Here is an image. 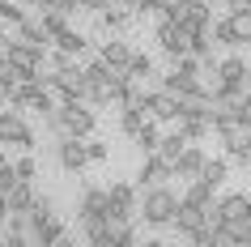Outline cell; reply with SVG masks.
I'll use <instances>...</instances> for the list:
<instances>
[{"label": "cell", "instance_id": "1", "mask_svg": "<svg viewBox=\"0 0 251 247\" xmlns=\"http://www.w3.org/2000/svg\"><path fill=\"white\" fill-rule=\"evenodd\" d=\"M213 132L222 137L226 158H230V162H243V166L251 162V111H247L243 98L230 103V107H217V115H213Z\"/></svg>", "mask_w": 251, "mask_h": 247}, {"label": "cell", "instance_id": "2", "mask_svg": "<svg viewBox=\"0 0 251 247\" xmlns=\"http://www.w3.org/2000/svg\"><path fill=\"white\" fill-rule=\"evenodd\" d=\"M175 213H179V196L166 183L145 188V196H141V218H145V226H175Z\"/></svg>", "mask_w": 251, "mask_h": 247}, {"label": "cell", "instance_id": "3", "mask_svg": "<svg viewBox=\"0 0 251 247\" xmlns=\"http://www.w3.org/2000/svg\"><path fill=\"white\" fill-rule=\"evenodd\" d=\"M106 192H111V205H106V218L115 221V226H124V221L141 218V200H136V188H132V183H111Z\"/></svg>", "mask_w": 251, "mask_h": 247}, {"label": "cell", "instance_id": "4", "mask_svg": "<svg viewBox=\"0 0 251 247\" xmlns=\"http://www.w3.org/2000/svg\"><path fill=\"white\" fill-rule=\"evenodd\" d=\"M153 39H158V47L171 55V60H179V55L192 52V34H187V26H183V22H175V17H162V26H158Z\"/></svg>", "mask_w": 251, "mask_h": 247}, {"label": "cell", "instance_id": "5", "mask_svg": "<svg viewBox=\"0 0 251 247\" xmlns=\"http://www.w3.org/2000/svg\"><path fill=\"white\" fill-rule=\"evenodd\" d=\"M94 124L98 119L85 103H60V137H90Z\"/></svg>", "mask_w": 251, "mask_h": 247}, {"label": "cell", "instance_id": "6", "mask_svg": "<svg viewBox=\"0 0 251 247\" xmlns=\"http://www.w3.org/2000/svg\"><path fill=\"white\" fill-rule=\"evenodd\" d=\"M0 145H17V149H34V128L17 111H0Z\"/></svg>", "mask_w": 251, "mask_h": 247}, {"label": "cell", "instance_id": "7", "mask_svg": "<svg viewBox=\"0 0 251 247\" xmlns=\"http://www.w3.org/2000/svg\"><path fill=\"white\" fill-rule=\"evenodd\" d=\"M145 107H149V115H153V119H162V124H175V119L183 115V98H179L175 90H166V85L149 94V98H145Z\"/></svg>", "mask_w": 251, "mask_h": 247}, {"label": "cell", "instance_id": "8", "mask_svg": "<svg viewBox=\"0 0 251 247\" xmlns=\"http://www.w3.org/2000/svg\"><path fill=\"white\" fill-rule=\"evenodd\" d=\"M136 179H141V188H158V183L175 179V162L153 149V154H145V162H141V170H136Z\"/></svg>", "mask_w": 251, "mask_h": 247}, {"label": "cell", "instance_id": "9", "mask_svg": "<svg viewBox=\"0 0 251 247\" xmlns=\"http://www.w3.org/2000/svg\"><path fill=\"white\" fill-rule=\"evenodd\" d=\"M175 22H183L192 39H196V34H209L213 30V0H187L183 17H175Z\"/></svg>", "mask_w": 251, "mask_h": 247}, {"label": "cell", "instance_id": "10", "mask_svg": "<svg viewBox=\"0 0 251 247\" xmlns=\"http://www.w3.org/2000/svg\"><path fill=\"white\" fill-rule=\"evenodd\" d=\"M60 166L68 175H81L90 166V149H85V137H60Z\"/></svg>", "mask_w": 251, "mask_h": 247}, {"label": "cell", "instance_id": "11", "mask_svg": "<svg viewBox=\"0 0 251 247\" xmlns=\"http://www.w3.org/2000/svg\"><path fill=\"white\" fill-rule=\"evenodd\" d=\"M200 226H209V205H196V200H179V213H175V230L192 239Z\"/></svg>", "mask_w": 251, "mask_h": 247}, {"label": "cell", "instance_id": "12", "mask_svg": "<svg viewBox=\"0 0 251 247\" xmlns=\"http://www.w3.org/2000/svg\"><path fill=\"white\" fill-rule=\"evenodd\" d=\"M162 85H166V90H175L179 98H200V94H209V85L200 81V73H179V68H171Z\"/></svg>", "mask_w": 251, "mask_h": 247}, {"label": "cell", "instance_id": "13", "mask_svg": "<svg viewBox=\"0 0 251 247\" xmlns=\"http://www.w3.org/2000/svg\"><path fill=\"white\" fill-rule=\"evenodd\" d=\"M204 162H209V154H204L196 141H187V149L175 158V175H179V179H196L200 170H204Z\"/></svg>", "mask_w": 251, "mask_h": 247}, {"label": "cell", "instance_id": "14", "mask_svg": "<svg viewBox=\"0 0 251 247\" xmlns=\"http://www.w3.org/2000/svg\"><path fill=\"white\" fill-rule=\"evenodd\" d=\"M81 230H85V239H90L94 247H115V221L111 218H81Z\"/></svg>", "mask_w": 251, "mask_h": 247}, {"label": "cell", "instance_id": "15", "mask_svg": "<svg viewBox=\"0 0 251 247\" xmlns=\"http://www.w3.org/2000/svg\"><path fill=\"white\" fill-rule=\"evenodd\" d=\"M98 55H102L106 64L115 68V73H124V77H128V64H132V47H128V43H119V39H106L102 47H98Z\"/></svg>", "mask_w": 251, "mask_h": 247}, {"label": "cell", "instance_id": "16", "mask_svg": "<svg viewBox=\"0 0 251 247\" xmlns=\"http://www.w3.org/2000/svg\"><path fill=\"white\" fill-rule=\"evenodd\" d=\"M145 119H153L145 103H124V115H119V128H124V137H136V132L145 128Z\"/></svg>", "mask_w": 251, "mask_h": 247}, {"label": "cell", "instance_id": "17", "mask_svg": "<svg viewBox=\"0 0 251 247\" xmlns=\"http://www.w3.org/2000/svg\"><path fill=\"white\" fill-rule=\"evenodd\" d=\"M106 205H111V192H106V188H85L77 213H81V218H98V213L106 218Z\"/></svg>", "mask_w": 251, "mask_h": 247}, {"label": "cell", "instance_id": "18", "mask_svg": "<svg viewBox=\"0 0 251 247\" xmlns=\"http://www.w3.org/2000/svg\"><path fill=\"white\" fill-rule=\"evenodd\" d=\"M175 124H179V132H183L187 141H204V137L213 132V119H209V115H196V111H187V115H179Z\"/></svg>", "mask_w": 251, "mask_h": 247}, {"label": "cell", "instance_id": "19", "mask_svg": "<svg viewBox=\"0 0 251 247\" xmlns=\"http://www.w3.org/2000/svg\"><path fill=\"white\" fill-rule=\"evenodd\" d=\"M217 243H251V213L230 218L222 230H217Z\"/></svg>", "mask_w": 251, "mask_h": 247}, {"label": "cell", "instance_id": "20", "mask_svg": "<svg viewBox=\"0 0 251 247\" xmlns=\"http://www.w3.org/2000/svg\"><path fill=\"white\" fill-rule=\"evenodd\" d=\"M51 47H60V52H68V55H81L85 47H90V39L81 34V30H73V26H64L60 34L51 39Z\"/></svg>", "mask_w": 251, "mask_h": 247}, {"label": "cell", "instance_id": "21", "mask_svg": "<svg viewBox=\"0 0 251 247\" xmlns=\"http://www.w3.org/2000/svg\"><path fill=\"white\" fill-rule=\"evenodd\" d=\"M217 209H222V218H243V213H251V196L247 192H226L222 200H217Z\"/></svg>", "mask_w": 251, "mask_h": 247}, {"label": "cell", "instance_id": "22", "mask_svg": "<svg viewBox=\"0 0 251 247\" xmlns=\"http://www.w3.org/2000/svg\"><path fill=\"white\" fill-rule=\"evenodd\" d=\"M226 175H230V158H209V162H204V170H200L196 179L213 183V188H222V183H226Z\"/></svg>", "mask_w": 251, "mask_h": 247}, {"label": "cell", "instance_id": "23", "mask_svg": "<svg viewBox=\"0 0 251 247\" xmlns=\"http://www.w3.org/2000/svg\"><path fill=\"white\" fill-rule=\"evenodd\" d=\"M187 0H141V13H162V17H183Z\"/></svg>", "mask_w": 251, "mask_h": 247}, {"label": "cell", "instance_id": "24", "mask_svg": "<svg viewBox=\"0 0 251 247\" xmlns=\"http://www.w3.org/2000/svg\"><path fill=\"white\" fill-rule=\"evenodd\" d=\"M132 13H136V9H128V4H106V9H102V30H124Z\"/></svg>", "mask_w": 251, "mask_h": 247}, {"label": "cell", "instance_id": "25", "mask_svg": "<svg viewBox=\"0 0 251 247\" xmlns=\"http://www.w3.org/2000/svg\"><path fill=\"white\" fill-rule=\"evenodd\" d=\"M226 17H230V30H234L238 47L251 43V9H234V13H226Z\"/></svg>", "mask_w": 251, "mask_h": 247}, {"label": "cell", "instance_id": "26", "mask_svg": "<svg viewBox=\"0 0 251 247\" xmlns=\"http://www.w3.org/2000/svg\"><path fill=\"white\" fill-rule=\"evenodd\" d=\"M158 124H162V119H145V128H141V132H136V137H132V141L141 145L145 154H153V149H158V145H162V132H158Z\"/></svg>", "mask_w": 251, "mask_h": 247}, {"label": "cell", "instance_id": "27", "mask_svg": "<svg viewBox=\"0 0 251 247\" xmlns=\"http://www.w3.org/2000/svg\"><path fill=\"white\" fill-rule=\"evenodd\" d=\"M183 149H187V137H183L179 128H175V132H166V137H162V145H158V154H162V158H171V162H175L179 154H183Z\"/></svg>", "mask_w": 251, "mask_h": 247}, {"label": "cell", "instance_id": "28", "mask_svg": "<svg viewBox=\"0 0 251 247\" xmlns=\"http://www.w3.org/2000/svg\"><path fill=\"white\" fill-rule=\"evenodd\" d=\"M213 183H204V179H192L187 183V192H183V200H196V205H213Z\"/></svg>", "mask_w": 251, "mask_h": 247}, {"label": "cell", "instance_id": "29", "mask_svg": "<svg viewBox=\"0 0 251 247\" xmlns=\"http://www.w3.org/2000/svg\"><path fill=\"white\" fill-rule=\"evenodd\" d=\"M213 39L222 43V47H238L234 30H230V17H222V22H213Z\"/></svg>", "mask_w": 251, "mask_h": 247}, {"label": "cell", "instance_id": "30", "mask_svg": "<svg viewBox=\"0 0 251 247\" xmlns=\"http://www.w3.org/2000/svg\"><path fill=\"white\" fill-rule=\"evenodd\" d=\"M149 73H153V60L136 52V55H132V64H128V77H132V81H141V77H149Z\"/></svg>", "mask_w": 251, "mask_h": 247}, {"label": "cell", "instance_id": "31", "mask_svg": "<svg viewBox=\"0 0 251 247\" xmlns=\"http://www.w3.org/2000/svg\"><path fill=\"white\" fill-rule=\"evenodd\" d=\"M13 166H17V179H34V175H39V162L30 158V149H26V154H22V158H17Z\"/></svg>", "mask_w": 251, "mask_h": 247}, {"label": "cell", "instance_id": "32", "mask_svg": "<svg viewBox=\"0 0 251 247\" xmlns=\"http://www.w3.org/2000/svg\"><path fill=\"white\" fill-rule=\"evenodd\" d=\"M47 64H51V73H60V68H68V64H77V55H68V52H47Z\"/></svg>", "mask_w": 251, "mask_h": 247}, {"label": "cell", "instance_id": "33", "mask_svg": "<svg viewBox=\"0 0 251 247\" xmlns=\"http://www.w3.org/2000/svg\"><path fill=\"white\" fill-rule=\"evenodd\" d=\"M132 243H136V230H132V221L115 226V247H132Z\"/></svg>", "mask_w": 251, "mask_h": 247}, {"label": "cell", "instance_id": "34", "mask_svg": "<svg viewBox=\"0 0 251 247\" xmlns=\"http://www.w3.org/2000/svg\"><path fill=\"white\" fill-rule=\"evenodd\" d=\"M13 183H17V166H13V162H9V158H4V162H0V188L9 192Z\"/></svg>", "mask_w": 251, "mask_h": 247}, {"label": "cell", "instance_id": "35", "mask_svg": "<svg viewBox=\"0 0 251 247\" xmlns=\"http://www.w3.org/2000/svg\"><path fill=\"white\" fill-rule=\"evenodd\" d=\"M85 149H90V162H106V154H111L102 141H90V137H85Z\"/></svg>", "mask_w": 251, "mask_h": 247}, {"label": "cell", "instance_id": "36", "mask_svg": "<svg viewBox=\"0 0 251 247\" xmlns=\"http://www.w3.org/2000/svg\"><path fill=\"white\" fill-rule=\"evenodd\" d=\"M9 213H13V205H9V192L0 188V221H9Z\"/></svg>", "mask_w": 251, "mask_h": 247}, {"label": "cell", "instance_id": "37", "mask_svg": "<svg viewBox=\"0 0 251 247\" xmlns=\"http://www.w3.org/2000/svg\"><path fill=\"white\" fill-rule=\"evenodd\" d=\"M115 4H128V9H136V13H141V0H115Z\"/></svg>", "mask_w": 251, "mask_h": 247}, {"label": "cell", "instance_id": "38", "mask_svg": "<svg viewBox=\"0 0 251 247\" xmlns=\"http://www.w3.org/2000/svg\"><path fill=\"white\" fill-rule=\"evenodd\" d=\"M243 103H247V111H251V90H247V98H243Z\"/></svg>", "mask_w": 251, "mask_h": 247}, {"label": "cell", "instance_id": "39", "mask_svg": "<svg viewBox=\"0 0 251 247\" xmlns=\"http://www.w3.org/2000/svg\"><path fill=\"white\" fill-rule=\"evenodd\" d=\"M0 243H4V234H0Z\"/></svg>", "mask_w": 251, "mask_h": 247}, {"label": "cell", "instance_id": "40", "mask_svg": "<svg viewBox=\"0 0 251 247\" xmlns=\"http://www.w3.org/2000/svg\"><path fill=\"white\" fill-rule=\"evenodd\" d=\"M0 162H4V154H0Z\"/></svg>", "mask_w": 251, "mask_h": 247}]
</instances>
